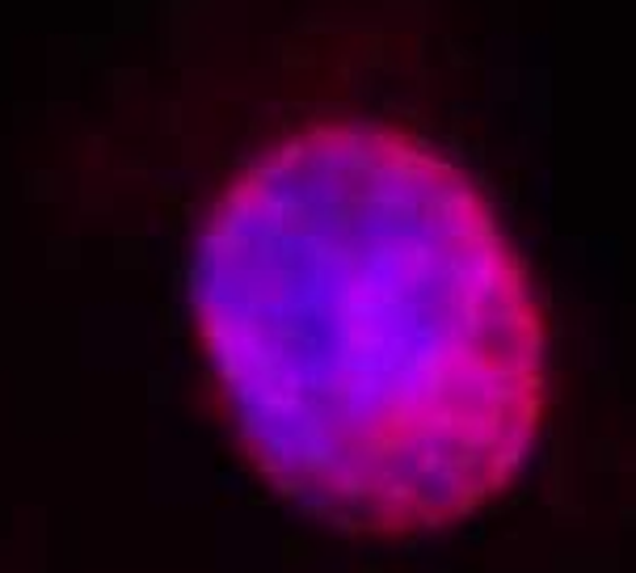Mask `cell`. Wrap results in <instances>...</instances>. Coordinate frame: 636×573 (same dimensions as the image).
<instances>
[{
    "label": "cell",
    "mask_w": 636,
    "mask_h": 573,
    "mask_svg": "<svg viewBox=\"0 0 636 573\" xmlns=\"http://www.w3.org/2000/svg\"><path fill=\"white\" fill-rule=\"evenodd\" d=\"M194 320L257 477L351 536L455 527L540 435L527 270L485 194L392 131L257 157L198 241Z\"/></svg>",
    "instance_id": "1"
}]
</instances>
